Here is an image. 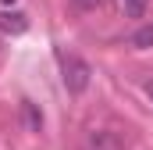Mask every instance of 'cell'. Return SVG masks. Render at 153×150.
I'll use <instances>...</instances> for the list:
<instances>
[{
    "instance_id": "1",
    "label": "cell",
    "mask_w": 153,
    "mask_h": 150,
    "mask_svg": "<svg viewBox=\"0 0 153 150\" xmlns=\"http://www.w3.org/2000/svg\"><path fill=\"white\" fill-rule=\"evenodd\" d=\"M61 79H64V89H68L71 97H78V93H85V89H89L93 68H89V61H82L78 54L61 50Z\"/></svg>"
},
{
    "instance_id": "2",
    "label": "cell",
    "mask_w": 153,
    "mask_h": 150,
    "mask_svg": "<svg viewBox=\"0 0 153 150\" xmlns=\"http://www.w3.org/2000/svg\"><path fill=\"white\" fill-rule=\"evenodd\" d=\"M82 150H125V136L117 129H89Z\"/></svg>"
},
{
    "instance_id": "3",
    "label": "cell",
    "mask_w": 153,
    "mask_h": 150,
    "mask_svg": "<svg viewBox=\"0 0 153 150\" xmlns=\"http://www.w3.org/2000/svg\"><path fill=\"white\" fill-rule=\"evenodd\" d=\"M29 29V18L22 14V11H0V32H11V36H22Z\"/></svg>"
},
{
    "instance_id": "4",
    "label": "cell",
    "mask_w": 153,
    "mask_h": 150,
    "mask_svg": "<svg viewBox=\"0 0 153 150\" xmlns=\"http://www.w3.org/2000/svg\"><path fill=\"white\" fill-rule=\"evenodd\" d=\"M22 118H25V129H32V132L43 129V111H39L32 100H22Z\"/></svg>"
},
{
    "instance_id": "5",
    "label": "cell",
    "mask_w": 153,
    "mask_h": 150,
    "mask_svg": "<svg viewBox=\"0 0 153 150\" xmlns=\"http://www.w3.org/2000/svg\"><path fill=\"white\" fill-rule=\"evenodd\" d=\"M146 4H150V0H117V11H121L125 18H143V14H146Z\"/></svg>"
},
{
    "instance_id": "6",
    "label": "cell",
    "mask_w": 153,
    "mask_h": 150,
    "mask_svg": "<svg viewBox=\"0 0 153 150\" xmlns=\"http://www.w3.org/2000/svg\"><path fill=\"white\" fill-rule=\"evenodd\" d=\"M132 46H135V50H150V46H153V25H143V29H135V36H132Z\"/></svg>"
},
{
    "instance_id": "7",
    "label": "cell",
    "mask_w": 153,
    "mask_h": 150,
    "mask_svg": "<svg viewBox=\"0 0 153 150\" xmlns=\"http://www.w3.org/2000/svg\"><path fill=\"white\" fill-rule=\"evenodd\" d=\"M143 93L150 97V104H153V75H150V79H146V82H143Z\"/></svg>"
},
{
    "instance_id": "8",
    "label": "cell",
    "mask_w": 153,
    "mask_h": 150,
    "mask_svg": "<svg viewBox=\"0 0 153 150\" xmlns=\"http://www.w3.org/2000/svg\"><path fill=\"white\" fill-rule=\"evenodd\" d=\"M71 4H78V7H96V4H103V0H71Z\"/></svg>"
},
{
    "instance_id": "9",
    "label": "cell",
    "mask_w": 153,
    "mask_h": 150,
    "mask_svg": "<svg viewBox=\"0 0 153 150\" xmlns=\"http://www.w3.org/2000/svg\"><path fill=\"white\" fill-rule=\"evenodd\" d=\"M7 4H18V0H0V11H7Z\"/></svg>"
}]
</instances>
